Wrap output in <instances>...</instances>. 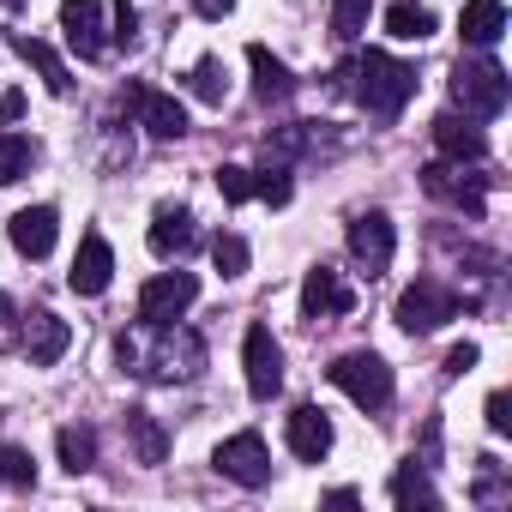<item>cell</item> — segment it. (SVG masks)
Masks as SVG:
<instances>
[{"mask_svg": "<svg viewBox=\"0 0 512 512\" xmlns=\"http://www.w3.org/2000/svg\"><path fill=\"white\" fill-rule=\"evenodd\" d=\"M476 362H482V350H476V344H452V350H446V374H452V380H458V374H470Z\"/></svg>", "mask_w": 512, "mask_h": 512, "instance_id": "obj_35", "label": "cell"}, {"mask_svg": "<svg viewBox=\"0 0 512 512\" xmlns=\"http://www.w3.org/2000/svg\"><path fill=\"white\" fill-rule=\"evenodd\" d=\"M193 97H199V103H223V97H229V73H223L217 55H205V61L193 67Z\"/></svg>", "mask_w": 512, "mask_h": 512, "instance_id": "obj_30", "label": "cell"}, {"mask_svg": "<svg viewBox=\"0 0 512 512\" xmlns=\"http://www.w3.org/2000/svg\"><path fill=\"white\" fill-rule=\"evenodd\" d=\"M386 31L398 43H422V37H434V13L422 7V0H392V7H386Z\"/></svg>", "mask_w": 512, "mask_h": 512, "instance_id": "obj_24", "label": "cell"}, {"mask_svg": "<svg viewBox=\"0 0 512 512\" xmlns=\"http://www.w3.org/2000/svg\"><path fill=\"white\" fill-rule=\"evenodd\" d=\"M37 163V145L25 139V133H0V187H13V181H25V169Z\"/></svg>", "mask_w": 512, "mask_h": 512, "instance_id": "obj_27", "label": "cell"}, {"mask_svg": "<svg viewBox=\"0 0 512 512\" xmlns=\"http://www.w3.org/2000/svg\"><path fill=\"white\" fill-rule=\"evenodd\" d=\"M211 266H217L223 278H241V272H247V241H241V235H217V241H211Z\"/></svg>", "mask_w": 512, "mask_h": 512, "instance_id": "obj_31", "label": "cell"}, {"mask_svg": "<svg viewBox=\"0 0 512 512\" xmlns=\"http://www.w3.org/2000/svg\"><path fill=\"white\" fill-rule=\"evenodd\" d=\"M217 193H223L229 205L253 199V169H241V163H223V169H217Z\"/></svg>", "mask_w": 512, "mask_h": 512, "instance_id": "obj_33", "label": "cell"}, {"mask_svg": "<svg viewBox=\"0 0 512 512\" xmlns=\"http://www.w3.org/2000/svg\"><path fill=\"white\" fill-rule=\"evenodd\" d=\"M121 103L139 115V127H145L151 139H181V133H187V109H181L175 97L151 91V85H127V91H121Z\"/></svg>", "mask_w": 512, "mask_h": 512, "instance_id": "obj_12", "label": "cell"}, {"mask_svg": "<svg viewBox=\"0 0 512 512\" xmlns=\"http://www.w3.org/2000/svg\"><path fill=\"white\" fill-rule=\"evenodd\" d=\"M338 79L356 91V103H362L374 121L404 115V103L416 97V73H410L398 55H386V49H362L356 61H344V67H338Z\"/></svg>", "mask_w": 512, "mask_h": 512, "instance_id": "obj_2", "label": "cell"}, {"mask_svg": "<svg viewBox=\"0 0 512 512\" xmlns=\"http://www.w3.org/2000/svg\"><path fill=\"white\" fill-rule=\"evenodd\" d=\"M151 253L157 260H181V253L199 241V229H193V211L187 205H157V217H151Z\"/></svg>", "mask_w": 512, "mask_h": 512, "instance_id": "obj_19", "label": "cell"}, {"mask_svg": "<svg viewBox=\"0 0 512 512\" xmlns=\"http://www.w3.org/2000/svg\"><path fill=\"white\" fill-rule=\"evenodd\" d=\"M326 380H332L350 404H362V410H386V404H392V368H386V356H374V350L338 356V362L326 368Z\"/></svg>", "mask_w": 512, "mask_h": 512, "instance_id": "obj_3", "label": "cell"}, {"mask_svg": "<svg viewBox=\"0 0 512 512\" xmlns=\"http://www.w3.org/2000/svg\"><path fill=\"white\" fill-rule=\"evenodd\" d=\"M7 235H13V247L25 253V260H49L55 235H61V211L55 205H25V211H13Z\"/></svg>", "mask_w": 512, "mask_h": 512, "instance_id": "obj_16", "label": "cell"}, {"mask_svg": "<svg viewBox=\"0 0 512 512\" xmlns=\"http://www.w3.org/2000/svg\"><path fill=\"white\" fill-rule=\"evenodd\" d=\"M392 247H398V229H392L386 211H356L350 217V253H356V266L368 278H380L392 266Z\"/></svg>", "mask_w": 512, "mask_h": 512, "instance_id": "obj_9", "label": "cell"}, {"mask_svg": "<svg viewBox=\"0 0 512 512\" xmlns=\"http://www.w3.org/2000/svg\"><path fill=\"white\" fill-rule=\"evenodd\" d=\"M506 97H512V85H506L500 61L476 55V61H458V67H452V103H458L464 115L488 121V115H500V109H506Z\"/></svg>", "mask_w": 512, "mask_h": 512, "instance_id": "obj_4", "label": "cell"}, {"mask_svg": "<svg viewBox=\"0 0 512 512\" xmlns=\"http://www.w3.org/2000/svg\"><path fill=\"white\" fill-rule=\"evenodd\" d=\"M0 320H19V308H13V296H0Z\"/></svg>", "mask_w": 512, "mask_h": 512, "instance_id": "obj_40", "label": "cell"}, {"mask_svg": "<svg viewBox=\"0 0 512 512\" xmlns=\"http://www.w3.org/2000/svg\"><path fill=\"white\" fill-rule=\"evenodd\" d=\"M109 278H115V247L91 229V235L79 241V253H73L67 290H73V296H103V290H109Z\"/></svg>", "mask_w": 512, "mask_h": 512, "instance_id": "obj_15", "label": "cell"}, {"mask_svg": "<svg viewBox=\"0 0 512 512\" xmlns=\"http://www.w3.org/2000/svg\"><path fill=\"white\" fill-rule=\"evenodd\" d=\"M392 506H440V488L428 482V464L422 458H404L398 470H392Z\"/></svg>", "mask_w": 512, "mask_h": 512, "instance_id": "obj_23", "label": "cell"}, {"mask_svg": "<svg viewBox=\"0 0 512 512\" xmlns=\"http://www.w3.org/2000/svg\"><path fill=\"white\" fill-rule=\"evenodd\" d=\"M151 332V350H139L133 338H121L115 344V356H121V368H133V374H145V380H157V386H181V380H199V368H205V344H199V332H187V326H145Z\"/></svg>", "mask_w": 512, "mask_h": 512, "instance_id": "obj_1", "label": "cell"}, {"mask_svg": "<svg viewBox=\"0 0 512 512\" xmlns=\"http://www.w3.org/2000/svg\"><path fill=\"white\" fill-rule=\"evenodd\" d=\"M19 115H25V97L19 91H0V127H13Z\"/></svg>", "mask_w": 512, "mask_h": 512, "instance_id": "obj_37", "label": "cell"}, {"mask_svg": "<svg viewBox=\"0 0 512 512\" xmlns=\"http://www.w3.org/2000/svg\"><path fill=\"white\" fill-rule=\"evenodd\" d=\"M133 31H139V7H133V0H115V43H133Z\"/></svg>", "mask_w": 512, "mask_h": 512, "instance_id": "obj_34", "label": "cell"}, {"mask_svg": "<svg viewBox=\"0 0 512 512\" xmlns=\"http://www.w3.org/2000/svg\"><path fill=\"white\" fill-rule=\"evenodd\" d=\"M290 193H296V187H290V163H272V157H266V169L253 175V199H266V205H290Z\"/></svg>", "mask_w": 512, "mask_h": 512, "instance_id": "obj_29", "label": "cell"}, {"mask_svg": "<svg viewBox=\"0 0 512 512\" xmlns=\"http://www.w3.org/2000/svg\"><path fill=\"white\" fill-rule=\"evenodd\" d=\"M458 296L440 284V278H416L404 296H398V326L410 332V338H422V332H440L446 320H458Z\"/></svg>", "mask_w": 512, "mask_h": 512, "instance_id": "obj_5", "label": "cell"}, {"mask_svg": "<svg viewBox=\"0 0 512 512\" xmlns=\"http://www.w3.org/2000/svg\"><path fill=\"white\" fill-rule=\"evenodd\" d=\"M0 482H7V488H31L37 482V458L25 446H13V440H0Z\"/></svg>", "mask_w": 512, "mask_h": 512, "instance_id": "obj_28", "label": "cell"}, {"mask_svg": "<svg viewBox=\"0 0 512 512\" xmlns=\"http://www.w3.org/2000/svg\"><path fill=\"white\" fill-rule=\"evenodd\" d=\"M332 31H338L344 43H356V37L368 31V0H332Z\"/></svg>", "mask_w": 512, "mask_h": 512, "instance_id": "obj_32", "label": "cell"}, {"mask_svg": "<svg viewBox=\"0 0 512 512\" xmlns=\"http://www.w3.org/2000/svg\"><path fill=\"white\" fill-rule=\"evenodd\" d=\"M488 428L494 434H512V398L506 392H488Z\"/></svg>", "mask_w": 512, "mask_h": 512, "instance_id": "obj_36", "label": "cell"}, {"mask_svg": "<svg viewBox=\"0 0 512 512\" xmlns=\"http://www.w3.org/2000/svg\"><path fill=\"white\" fill-rule=\"evenodd\" d=\"M241 368H247V392L253 398H278V386H284V344L272 338V326H247Z\"/></svg>", "mask_w": 512, "mask_h": 512, "instance_id": "obj_8", "label": "cell"}, {"mask_svg": "<svg viewBox=\"0 0 512 512\" xmlns=\"http://www.w3.org/2000/svg\"><path fill=\"white\" fill-rule=\"evenodd\" d=\"M284 440H290V452H296L302 464H320V458L332 452V416L314 410V404H296L290 422H284Z\"/></svg>", "mask_w": 512, "mask_h": 512, "instance_id": "obj_18", "label": "cell"}, {"mask_svg": "<svg viewBox=\"0 0 512 512\" xmlns=\"http://www.w3.org/2000/svg\"><path fill=\"white\" fill-rule=\"evenodd\" d=\"M422 187L434 193V199H446V205H458L464 217H482V181L476 175H464V163H428L422 169Z\"/></svg>", "mask_w": 512, "mask_h": 512, "instance_id": "obj_17", "label": "cell"}, {"mask_svg": "<svg viewBox=\"0 0 512 512\" xmlns=\"http://www.w3.org/2000/svg\"><path fill=\"white\" fill-rule=\"evenodd\" d=\"M458 37L470 49H494L506 37V0H464V13H458Z\"/></svg>", "mask_w": 512, "mask_h": 512, "instance_id": "obj_20", "label": "cell"}, {"mask_svg": "<svg viewBox=\"0 0 512 512\" xmlns=\"http://www.w3.org/2000/svg\"><path fill=\"white\" fill-rule=\"evenodd\" d=\"M61 37L79 61H97L109 49V25H103V0H61Z\"/></svg>", "mask_w": 512, "mask_h": 512, "instance_id": "obj_11", "label": "cell"}, {"mask_svg": "<svg viewBox=\"0 0 512 512\" xmlns=\"http://www.w3.org/2000/svg\"><path fill=\"white\" fill-rule=\"evenodd\" d=\"M193 302H199V278H193V272H157V278L139 290V326H169V320H181Z\"/></svg>", "mask_w": 512, "mask_h": 512, "instance_id": "obj_6", "label": "cell"}, {"mask_svg": "<svg viewBox=\"0 0 512 512\" xmlns=\"http://www.w3.org/2000/svg\"><path fill=\"white\" fill-rule=\"evenodd\" d=\"M350 308H356V290L344 284V272L314 266V272L302 278V320H308V326H320V320H344Z\"/></svg>", "mask_w": 512, "mask_h": 512, "instance_id": "obj_10", "label": "cell"}, {"mask_svg": "<svg viewBox=\"0 0 512 512\" xmlns=\"http://www.w3.org/2000/svg\"><path fill=\"white\" fill-rule=\"evenodd\" d=\"M7 7H25V0H7Z\"/></svg>", "mask_w": 512, "mask_h": 512, "instance_id": "obj_41", "label": "cell"}, {"mask_svg": "<svg viewBox=\"0 0 512 512\" xmlns=\"http://www.w3.org/2000/svg\"><path fill=\"white\" fill-rule=\"evenodd\" d=\"M356 500H362L356 488H332V494H326V506H356Z\"/></svg>", "mask_w": 512, "mask_h": 512, "instance_id": "obj_39", "label": "cell"}, {"mask_svg": "<svg viewBox=\"0 0 512 512\" xmlns=\"http://www.w3.org/2000/svg\"><path fill=\"white\" fill-rule=\"evenodd\" d=\"M247 67H253V97H260V103H284V97L296 91L290 67H284L266 43H253V49H247Z\"/></svg>", "mask_w": 512, "mask_h": 512, "instance_id": "obj_21", "label": "cell"}, {"mask_svg": "<svg viewBox=\"0 0 512 512\" xmlns=\"http://www.w3.org/2000/svg\"><path fill=\"white\" fill-rule=\"evenodd\" d=\"M13 49H19V61H31L37 73H43V85L55 91V97H67L73 91V79H67V61L43 43V37H25V31H13Z\"/></svg>", "mask_w": 512, "mask_h": 512, "instance_id": "obj_22", "label": "cell"}, {"mask_svg": "<svg viewBox=\"0 0 512 512\" xmlns=\"http://www.w3.org/2000/svg\"><path fill=\"white\" fill-rule=\"evenodd\" d=\"M193 13H199V19H229L235 0H193Z\"/></svg>", "mask_w": 512, "mask_h": 512, "instance_id": "obj_38", "label": "cell"}, {"mask_svg": "<svg viewBox=\"0 0 512 512\" xmlns=\"http://www.w3.org/2000/svg\"><path fill=\"white\" fill-rule=\"evenodd\" d=\"M55 452H61V464H67L73 476H85V470L97 464V428H85V422H73V428H61V440H55Z\"/></svg>", "mask_w": 512, "mask_h": 512, "instance_id": "obj_25", "label": "cell"}, {"mask_svg": "<svg viewBox=\"0 0 512 512\" xmlns=\"http://www.w3.org/2000/svg\"><path fill=\"white\" fill-rule=\"evenodd\" d=\"M211 464L229 476V482H241V488H266L272 482V452H266V440L260 434H229L217 452H211Z\"/></svg>", "mask_w": 512, "mask_h": 512, "instance_id": "obj_7", "label": "cell"}, {"mask_svg": "<svg viewBox=\"0 0 512 512\" xmlns=\"http://www.w3.org/2000/svg\"><path fill=\"white\" fill-rule=\"evenodd\" d=\"M127 434H133V452H139V464H163V452H169V434L145 416V410H127Z\"/></svg>", "mask_w": 512, "mask_h": 512, "instance_id": "obj_26", "label": "cell"}, {"mask_svg": "<svg viewBox=\"0 0 512 512\" xmlns=\"http://www.w3.org/2000/svg\"><path fill=\"white\" fill-rule=\"evenodd\" d=\"M434 151L446 163H482L488 157V133L476 127V115L446 109V115H434Z\"/></svg>", "mask_w": 512, "mask_h": 512, "instance_id": "obj_13", "label": "cell"}, {"mask_svg": "<svg viewBox=\"0 0 512 512\" xmlns=\"http://www.w3.org/2000/svg\"><path fill=\"white\" fill-rule=\"evenodd\" d=\"M19 338H25L31 368H55V362L67 356V344H73V326H67L61 314L37 308V314H25V320H19Z\"/></svg>", "mask_w": 512, "mask_h": 512, "instance_id": "obj_14", "label": "cell"}]
</instances>
